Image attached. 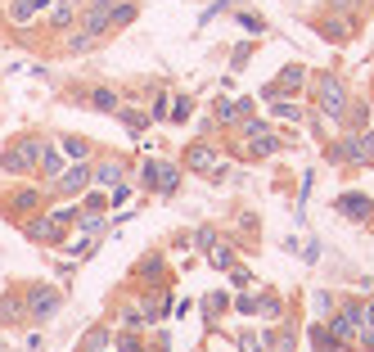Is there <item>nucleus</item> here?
<instances>
[{"label": "nucleus", "mask_w": 374, "mask_h": 352, "mask_svg": "<svg viewBox=\"0 0 374 352\" xmlns=\"http://www.w3.org/2000/svg\"><path fill=\"white\" fill-rule=\"evenodd\" d=\"M190 100H185V95H181V100H176V108H171V123H185V118H190Z\"/></svg>", "instance_id": "nucleus-27"}, {"label": "nucleus", "mask_w": 374, "mask_h": 352, "mask_svg": "<svg viewBox=\"0 0 374 352\" xmlns=\"http://www.w3.org/2000/svg\"><path fill=\"white\" fill-rule=\"evenodd\" d=\"M185 167H190V172H217V149H212V144H190Z\"/></svg>", "instance_id": "nucleus-8"}, {"label": "nucleus", "mask_w": 374, "mask_h": 352, "mask_svg": "<svg viewBox=\"0 0 374 352\" xmlns=\"http://www.w3.org/2000/svg\"><path fill=\"white\" fill-rule=\"evenodd\" d=\"M50 23H55V28H68V23H72V5H64V0H59V5L50 9Z\"/></svg>", "instance_id": "nucleus-22"}, {"label": "nucleus", "mask_w": 374, "mask_h": 352, "mask_svg": "<svg viewBox=\"0 0 374 352\" xmlns=\"http://www.w3.org/2000/svg\"><path fill=\"white\" fill-rule=\"evenodd\" d=\"M59 307H64V289H55V285H32L28 298H23V312L32 321H50Z\"/></svg>", "instance_id": "nucleus-3"}, {"label": "nucleus", "mask_w": 374, "mask_h": 352, "mask_svg": "<svg viewBox=\"0 0 374 352\" xmlns=\"http://www.w3.org/2000/svg\"><path fill=\"white\" fill-rule=\"evenodd\" d=\"M86 186H91V167H68V172H59V190L64 194H81Z\"/></svg>", "instance_id": "nucleus-10"}, {"label": "nucleus", "mask_w": 374, "mask_h": 352, "mask_svg": "<svg viewBox=\"0 0 374 352\" xmlns=\"http://www.w3.org/2000/svg\"><path fill=\"white\" fill-rule=\"evenodd\" d=\"M113 5H118V0H91V5H86V14H81V32L104 36L108 32V18H113Z\"/></svg>", "instance_id": "nucleus-5"}, {"label": "nucleus", "mask_w": 374, "mask_h": 352, "mask_svg": "<svg viewBox=\"0 0 374 352\" xmlns=\"http://www.w3.org/2000/svg\"><path fill=\"white\" fill-rule=\"evenodd\" d=\"M248 108H253L248 100H239V104H234V100H221L217 104V118H221V123H239V118H248Z\"/></svg>", "instance_id": "nucleus-13"}, {"label": "nucleus", "mask_w": 374, "mask_h": 352, "mask_svg": "<svg viewBox=\"0 0 374 352\" xmlns=\"http://www.w3.org/2000/svg\"><path fill=\"white\" fill-rule=\"evenodd\" d=\"M339 212H347L352 222H374V199H366V194H339Z\"/></svg>", "instance_id": "nucleus-7"}, {"label": "nucleus", "mask_w": 374, "mask_h": 352, "mask_svg": "<svg viewBox=\"0 0 374 352\" xmlns=\"http://www.w3.org/2000/svg\"><path fill=\"white\" fill-rule=\"evenodd\" d=\"M91 176L99 181V186H122V181H127V163H118V159H99Z\"/></svg>", "instance_id": "nucleus-9"}, {"label": "nucleus", "mask_w": 374, "mask_h": 352, "mask_svg": "<svg viewBox=\"0 0 374 352\" xmlns=\"http://www.w3.org/2000/svg\"><path fill=\"white\" fill-rule=\"evenodd\" d=\"M64 5H72V0H64Z\"/></svg>", "instance_id": "nucleus-36"}, {"label": "nucleus", "mask_w": 374, "mask_h": 352, "mask_svg": "<svg viewBox=\"0 0 374 352\" xmlns=\"http://www.w3.org/2000/svg\"><path fill=\"white\" fill-rule=\"evenodd\" d=\"M140 276H163V258H149V262L140 266Z\"/></svg>", "instance_id": "nucleus-31"}, {"label": "nucleus", "mask_w": 374, "mask_h": 352, "mask_svg": "<svg viewBox=\"0 0 374 352\" xmlns=\"http://www.w3.org/2000/svg\"><path fill=\"white\" fill-rule=\"evenodd\" d=\"M41 9H45V0H14V5H9V18H14V23H32Z\"/></svg>", "instance_id": "nucleus-12"}, {"label": "nucleus", "mask_w": 374, "mask_h": 352, "mask_svg": "<svg viewBox=\"0 0 374 352\" xmlns=\"http://www.w3.org/2000/svg\"><path fill=\"white\" fill-rule=\"evenodd\" d=\"M91 100H95V108H104V113H118V91H108V86H99V91L91 95Z\"/></svg>", "instance_id": "nucleus-19"}, {"label": "nucleus", "mask_w": 374, "mask_h": 352, "mask_svg": "<svg viewBox=\"0 0 374 352\" xmlns=\"http://www.w3.org/2000/svg\"><path fill=\"white\" fill-rule=\"evenodd\" d=\"M320 32H325L329 41L339 45V41H347V36H352V23H347V18H329V23H320Z\"/></svg>", "instance_id": "nucleus-14"}, {"label": "nucleus", "mask_w": 374, "mask_h": 352, "mask_svg": "<svg viewBox=\"0 0 374 352\" xmlns=\"http://www.w3.org/2000/svg\"><path fill=\"white\" fill-rule=\"evenodd\" d=\"M36 172H41V176H59V172H64V154H59L55 144H45V149H41V163H36Z\"/></svg>", "instance_id": "nucleus-11"}, {"label": "nucleus", "mask_w": 374, "mask_h": 352, "mask_svg": "<svg viewBox=\"0 0 374 352\" xmlns=\"http://www.w3.org/2000/svg\"><path fill=\"white\" fill-rule=\"evenodd\" d=\"M316 104H320V113H325V118H343L347 113L352 95H347L339 72H320V77H316Z\"/></svg>", "instance_id": "nucleus-1"}, {"label": "nucleus", "mask_w": 374, "mask_h": 352, "mask_svg": "<svg viewBox=\"0 0 374 352\" xmlns=\"http://www.w3.org/2000/svg\"><path fill=\"white\" fill-rule=\"evenodd\" d=\"M352 5L356 0H334V9H343V14H352Z\"/></svg>", "instance_id": "nucleus-35"}, {"label": "nucleus", "mask_w": 374, "mask_h": 352, "mask_svg": "<svg viewBox=\"0 0 374 352\" xmlns=\"http://www.w3.org/2000/svg\"><path fill=\"white\" fill-rule=\"evenodd\" d=\"M64 149H68V159H91V140L86 136H64Z\"/></svg>", "instance_id": "nucleus-18"}, {"label": "nucleus", "mask_w": 374, "mask_h": 352, "mask_svg": "<svg viewBox=\"0 0 374 352\" xmlns=\"http://www.w3.org/2000/svg\"><path fill=\"white\" fill-rule=\"evenodd\" d=\"M239 23H244V28H248V32H261V28H266V23H261L257 14H239Z\"/></svg>", "instance_id": "nucleus-32"}, {"label": "nucleus", "mask_w": 374, "mask_h": 352, "mask_svg": "<svg viewBox=\"0 0 374 352\" xmlns=\"http://www.w3.org/2000/svg\"><path fill=\"white\" fill-rule=\"evenodd\" d=\"M9 208H14V212H32V208H41V194H36V190H18L14 199H9Z\"/></svg>", "instance_id": "nucleus-15"}, {"label": "nucleus", "mask_w": 374, "mask_h": 352, "mask_svg": "<svg viewBox=\"0 0 374 352\" xmlns=\"http://www.w3.org/2000/svg\"><path fill=\"white\" fill-rule=\"evenodd\" d=\"M302 81H307V68L302 64H289V68H284V91H298Z\"/></svg>", "instance_id": "nucleus-20"}, {"label": "nucleus", "mask_w": 374, "mask_h": 352, "mask_svg": "<svg viewBox=\"0 0 374 352\" xmlns=\"http://www.w3.org/2000/svg\"><path fill=\"white\" fill-rule=\"evenodd\" d=\"M149 186H154L158 194H176V186H181V167H176V163H154V172H149Z\"/></svg>", "instance_id": "nucleus-6"}, {"label": "nucleus", "mask_w": 374, "mask_h": 352, "mask_svg": "<svg viewBox=\"0 0 374 352\" xmlns=\"http://www.w3.org/2000/svg\"><path fill=\"white\" fill-rule=\"evenodd\" d=\"M194 244H198V249L208 253L212 244H217V230H212V226H203V230H198V235H194Z\"/></svg>", "instance_id": "nucleus-26"}, {"label": "nucleus", "mask_w": 374, "mask_h": 352, "mask_svg": "<svg viewBox=\"0 0 374 352\" xmlns=\"http://www.w3.org/2000/svg\"><path fill=\"white\" fill-rule=\"evenodd\" d=\"M221 307H226V294H212V298L203 302V312H208V317H217V312H221Z\"/></svg>", "instance_id": "nucleus-29"}, {"label": "nucleus", "mask_w": 374, "mask_h": 352, "mask_svg": "<svg viewBox=\"0 0 374 352\" xmlns=\"http://www.w3.org/2000/svg\"><path fill=\"white\" fill-rule=\"evenodd\" d=\"M239 352H261V344H257L253 334H244V339H239Z\"/></svg>", "instance_id": "nucleus-34"}, {"label": "nucleus", "mask_w": 374, "mask_h": 352, "mask_svg": "<svg viewBox=\"0 0 374 352\" xmlns=\"http://www.w3.org/2000/svg\"><path fill=\"white\" fill-rule=\"evenodd\" d=\"M276 113H280V118H289V123H298V118H302V113H298V104H280Z\"/></svg>", "instance_id": "nucleus-33"}, {"label": "nucleus", "mask_w": 374, "mask_h": 352, "mask_svg": "<svg viewBox=\"0 0 374 352\" xmlns=\"http://www.w3.org/2000/svg\"><path fill=\"white\" fill-rule=\"evenodd\" d=\"M212 266H221V271H226V266H234V249H230V244L212 249Z\"/></svg>", "instance_id": "nucleus-23"}, {"label": "nucleus", "mask_w": 374, "mask_h": 352, "mask_svg": "<svg viewBox=\"0 0 374 352\" xmlns=\"http://www.w3.org/2000/svg\"><path fill=\"white\" fill-rule=\"evenodd\" d=\"M91 45H95V36H91V32H77V36L68 41V50H72V55H86Z\"/></svg>", "instance_id": "nucleus-24"}, {"label": "nucleus", "mask_w": 374, "mask_h": 352, "mask_svg": "<svg viewBox=\"0 0 374 352\" xmlns=\"http://www.w3.org/2000/svg\"><path fill=\"white\" fill-rule=\"evenodd\" d=\"M131 18H135V5H131V0H118V5H113V18H108V28H127Z\"/></svg>", "instance_id": "nucleus-17"}, {"label": "nucleus", "mask_w": 374, "mask_h": 352, "mask_svg": "<svg viewBox=\"0 0 374 352\" xmlns=\"http://www.w3.org/2000/svg\"><path fill=\"white\" fill-rule=\"evenodd\" d=\"M311 344H316L320 352H339V344H334V334H329V325H311Z\"/></svg>", "instance_id": "nucleus-16"}, {"label": "nucleus", "mask_w": 374, "mask_h": 352, "mask_svg": "<svg viewBox=\"0 0 374 352\" xmlns=\"http://www.w3.org/2000/svg\"><path fill=\"white\" fill-rule=\"evenodd\" d=\"M77 222H81V230H86V235H95V230H104V217H77Z\"/></svg>", "instance_id": "nucleus-28"}, {"label": "nucleus", "mask_w": 374, "mask_h": 352, "mask_svg": "<svg viewBox=\"0 0 374 352\" xmlns=\"http://www.w3.org/2000/svg\"><path fill=\"white\" fill-rule=\"evenodd\" d=\"M41 149H45L41 140H14V144L5 149V172H9V176H28V172H36V163H41Z\"/></svg>", "instance_id": "nucleus-4"}, {"label": "nucleus", "mask_w": 374, "mask_h": 352, "mask_svg": "<svg viewBox=\"0 0 374 352\" xmlns=\"http://www.w3.org/2000/svg\"><path fill=\"white\" fill-rule=\"evenodd\" d=\"M339 163H374V131H347V136L329 149Z\"/></svg>", "instance_id": "nucleus-2"}, {"label": "nucleus", "mask_w": 374, "mask_h": 352, "mask_svg": "<svg viewBox=\"0 0 374 352\" xmlns=\"http://www.w3.org/2000/svg\"><path fill=\"white\" fill-rule=\"evenodd\" d=\"M239 136H244V140H257V136H266V123H257V118H248V123L239 127Z\"/></svg>", "instance_id": "nucleus-25"}, {"label": "nucleus", "mask_w": 374, "mask_h": 352, "mask_svg": "<svg viewBox=\"0 0 374 352\" xmlns=\"http://www.w3.org/2000/svg\"><path fill=\"white\" fill-rule=\"evenodd\" d=\"M234 312H244V317H248V312H257V298H248V294H239V298H234Z\"/></svg>", "instance_id": "nucleus-30"}, {"label": "nucleus", "mask_w": 374, "mask_h": 352, "mask_svg": "<svg viewBox=\"0 0 374 352\" xmlns=\"http://www.w3.org/2000/svg\"><path fill=\"white\" fill-rule=\"evenodd\" d=\"M118 118H122V123H127L131 131H144V123H149L144 113H135V108H122V104H118Z\"/></svg>", "instance_id": "nucleus-21"}]
</instances>
